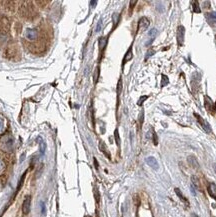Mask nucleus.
I'll list each match as a JSON object with an SVG mask.
<instances>
[{
	"mask_svg": "<svg viewBox=\"0 0 216 217\" xmlns=\"http://www.w3.org/2000/svg\"><path fill=\"white\" fill-rule=\"evenodd\" d=\"M204 105H205V108L207 109V111H210V112H212V110L213 109H215L214 107H213V103H212V101H211V99H210V97H208V96H205L204 97Z\"/></svg>",
	"mask_w": 216,
	"mask_h": 217,
	"instance_id": "ddd939ff",
	"label": "nucleus"
},
{
	"mask_svg": "<svg viewBox=\"0 0 216 217\" xmlns=\"http://www.w3.org/2000/svg\"><path fill=\"white\" fill-rule=\"evenodd\" d=\"M99 73H100V68L99 66L95 68V71H94V74H93V82L94 84L97 83V81H98L99 79Z\"/></svg>",
	"mask_w": 216,
	"mask_h": 217,
	"instance_id": "4be33fe9",
	"label": "nucleus"
},
{
	"mask_svg": "<svg viewBox=\"0 0 216 217\" xmlns=\"http://www.w3.org/2000/svg\"><path fill=\"white\" fill-rule=\"evenodd\" d=\"M175 193L177 194V196L179 197V199L182 201L183 203H185L186 204L187 206H189V201H188V199L185 197V196L182 194V192H181V190H180L179 188H175Z\"/></svg>",
	"mask_w": 216,
	"mask_h": 217,
	"instance_id": "4468645a",
	"label": "nucleus"
},
{
	"mask_svg": "<svg viewBox=\"0 0 216 217\" xmlns=\"http://www.w3.org/2000/svg\"><path fill=\"white\" fill-rule=\"evenodd\" d=\"M101 23H102V21H101V20H100V21L98 22V25H97L96 31H100V30H101Z\"/></svg>",
	"mask_w": 216,
	"mask_h": 217,
	"instance_id": "473e14b6",
	"label": "nucleus"
},
{
	"mask_svg": "<svg viewBox=\"0 0 216 217\" xmlns=\"http://www.w3.org/2000/svg\"><path fill=\"white\" fill-rule=\"evenodd\" d=\"M192 9L194 13H201V8H200L198 1H193L192 2Z\"/></svg>",
	"mask_w": 216,
	"mask_h": 217,
	"instance_id": "412c9836",
	"label": "nucleus"
},
{
	"mask_svg": "<svg viewBox=\"0 0 216 217\" xmlns=\"http://www.w3.org/2000/svg\"><path fill=\"white\" fill-rule=\"evenodd\" d=\"M207 190H208L209 195L211 196L213 199H216V185H215V183H213V182L209 183Z\"/></svg>",
	"mask_w": 216,
	"mask_h": 217,
	"instance_id": "f8f14e48",
	"label": "nucleus"
},
{
	"mask_svg": "<svg viewBox=\"0 0 216 217\" xmlns=\"http://www.w3.org/2000/svg\"><path fill=\"white\" fill-rule=\"evenodd\" d=\"M152 139H153L154 144L157 145L158 144V139H157V135H156L155 131H154V130H153V132H152Z\"/></svg>",
	"mask_w": 216,
	"mask_h": 217,
	"instance_id": "c756f323",
	"label": "nucleus"
},
{
	"mask_svg": "<svg viewBox=\"0 0 216 217\" xmlns=\"http://www.w3.org/2000/svg\"><path fill=\"white\" fill-rule=\"evenodd\" d=\"M121 91H122V79L119 78L118 83H117V106L119 105V97H120Z\"/></svg>",
	"mask_w": 216,
	"mask_h": 217,
	"instance_id": "2eb2a0df",
	"label": "nucleus"
},
{
	"mask_svg": "<svg viewBox=\"0 0 216 217\" xmlns=\"http://www.w3.org/2000/svg\"><path fill=\"white\" fill-rule=\"evenodd\" d=\"M119 18H120V16H119V15H117V14H114V15H113V21H114V23H115V25H114V28L116 27L117 23L119 22Z\"/></svg>",
	"mask_w": 216,
	"mask_h": 217,
	"instance_id": "c85d7f7f",
	"label": "nucleus"
},
{
	"mask_svg": "<svg viewBox=\"0 0 216 217\" xmlns=\"http://www.w3.org/2000/svg\"><path fill=\"white\" fill-rule=\"evenodd\" d=\"M41 209H42V213L44 214L45 213V210H44V203L41 202Z\"/></svg>",
	"mask_w": 216,
	"mask_h": 217,
	"instance_id": "c9c22d12",
	"label": "nucleus"
},
{
	"mask_svg": "<svg viewBox=\"0 0 216 217\" xmlns=\"http://www.w3.org/2000/svg\"><path fill=\"white\" fill-rule=\"evenodd\" d=\"M184 38H185V28L182 25H179L177 27V32H176V40L179 46H182L184 44Z\"/></svg>",
	"mask_w": 216,
	"mask_h": 217,
	"instance_id": "f03ea898",
	"label": "nucleus"
},
{
	"mask_svg": "<svg viewBox=\"0 0 216 217\" xmlns=\"http://www.w3.org/2000/svg\"><path fill=\"white\" fill-rule=\"evenodd\" d=\"M191 181H192V185L194 186L195 188L199 189L200 188V182H199V179L196 177L195 175H192L191 176Z\"/></svg>",
	"mask_w": 216,
	"mask_h": 217,
	"instance_id": "aec40b11",
	"label": "nucleus"
},
{
	"mask_svg": "<svg viewBox=\"0 0 216 217\" xmlns=\"http://www.w3.org/2000/svg\"><path fill=\"white\" fill-rule=\"evenodd\" d=\"M187 162L193 168H198L199 167V163H198V161H197V159H196L195 156H188V157H187Z\"/></svg>",
	"mask_w": 216,
	"mask_h": 217,
	"instance_id": "9d476101",
	"label": "nucleus"
},
{
	"mask_svg": "<svg viewBox=\"0 0 216 217\" xmlns=\"http://www.w3.org/2000/svg\"><path fill=\"white\" fill-rule=\"evenodd\" d=\"M146 163L150 166L151 168H153L154 170H157L159 168V165H158V162L157 160L153 157V156H149V157L146 158Z\"/></svg>",
	"mask_w": 216,
	"mask_h": 217,
	"instance_id": "6e6552de",
	"label": "nucleus"
},
{
	"mask_svg": "<svg viewBox=\"0 0 216 217\" xmlns=\"http://www.w3.org/2000/svg\"><path fill=\"white\" fill-rule=\"evenodd\" d=\"M143 123V111L141 112V115H140V125H142Z\"/></svg>",
	"mask_w": 216,
	"mask_h": 217,
	"instance_id": "72a5a7b5",
	"label": "nucleus"
},
{
	"mask_svg": "<svg viewBox=\"0 0 216 217\" xmlns=\"http://www.w3.org/2000/svg\"><path fill=\"white\" fill-rule=\"evenodd\" d=\"M30 209H31V196L26 195L22 202V213L27 215L30 212Z\"/></svg>",
	"mask_w": 216,
	"mask_h": 217,
	"instance_id": "7ed1b4c3",
	"label": "nucleus"
},
{
	"mask_svg": "<svg viewBox=\"0 0 216 217\" xmlns=\"http://www.w3.org/2000/svg\"><path fill=\"white\" fill-rule=\"evenodd\" d=\"M206 18L211 22H216V12H209L206 14Z\"/></svg>",
	"mask_w": 216,
	"mask_h": 217,
	"instance_id": "5701e85b",
	"label": "nucleus"
},
{
	"mask_svg": "<svg viewBox=\"0 0 216 217\" xmlns=\"http://www.w3.org/2000/svg\"><path fill=\"white\" fill-rule=\"evenodd\" d=\"M148 35H149V37H150L151 39H150V41L147 42V46H149V45H150V44L152 43V41L154 40V38L156 37V35H157V29H155V28L151 29L150 31H149Z\"/></svg>",
	"mask_w": 216,
	"mask_h": 217,
	"instance_id": "dca6fc26",
	"label": "nucleus"
},
{
	"mask_svg": "<svg viewBox=\"0 0 216 217\" xmlns=\"http://www.w3.org/2000/svg\"><path fill=\"white\" fill-rule=\"evenodd\" d=\"M147 98H148L147 95H143V96H141V97L139 98V100H138V102H137L138 106H142V104L144 103V101H145V100H146Z\"/></svg>",
	"mask_w": 216,
	"mask_h": 217,
	"instance_id": "bb28decb",
	"label": "nucleus"
},
{
	"mask_svg": "<svg viewBox=\"0 0 216 217\" xmlns=\"http://www.w3.org/2000/svg\"><path fill=\"white\" fill-rule=\"evenodd\" d=\"M149 24H150V21L147 17H141L138 21V25H137V32L140 31H144L145 29L148 28Z\"/></svg>",
	"mask_w": 216,
	"mask_h": 217,
	"instance_id": "20e7f679",
	"label": "nucleus"
},
{
	"mask_svg": "<svg viewBox=\"0 0 216 217\" xmlns=\"http://www.w3.org/2000/svg\"><path fill=\"white\" fill-rule=\"evenodd\" d=\"M9 21L4 15H0V42H6L9 35Z\"/></svg>",
	"mask_w": 216,
	"mask_h": 217,
	"instance_id": "f257e3e1",
	"label": "nucleus"
},
{
	"mask_svg": "<svg viewBox=\"0 0 216 217\" xmlns=\"http://www.w3.org/2000/svg\"><path fill=\"white\" fill-rule=\"evenodd\" d=\"M195 115V117H196V119L198 120V122H199V124L202 126V128L206 131L207 133H211L212 132V130H211V127H210V125H209V123L207 122L206 120H204L201 116L200 115H198L197 113H195L194 114Z\"/></svg>",
	"mask_w": 216,
	"mask_h": 217,
	"instance_id": "39448f33",
	"label": "nucleus"
},
{
	"mask_svg": "<svg viewBox=\"0 0 216 217\" xmlns=\"http://www.w3.org/2000/svg\"><path fill=\"white\" fill-rule=\"evenodd\" d=\"M4 128V120L0 117V131H2Z\"/></svg>",
	"mask_w": 216,
	"mask_h": 217,
	"instance_id": "2f4dec72",
	"label": "nucleus"
},
{
	"mask_svg": "<svg viewBox=\"0 0 216 217\" xmlns=\"http://www.w3.org/2000/svg\"><path fill=\"white\" fill-rule=\"evenodd\" d=\"M114 138H115L117 146H118V147H120V137H119V132H118V129H115V131H114Z\"/></svg>",
	"mask_w": 216,
	"mask_h": 217,
	"instance_id": "b1692460",
	"label": "nucleus"
},
{
	"mask_svg": "<svg viewBox=\"0 0 216 217\" xmlns=\"http://www.w3.org/2000/svg\"><path fill=\"white\" fill-rule=\"evenodd\" d=\"M2 166H3V164H2V162H1V161H0V170H1V168H2Z\"/></svg>",
	"mask_w": 216,
	"mask_h": 217,
	"instance_id": "4c0bfd02",
	"label": "nucleus"
},
{
	"mask_svg": "<svg viewBox=\"0 0 216 217\" xmlns=\"http://www.w3.org/2000/svg\"><path fill=\"white\" fill-rule=\"evenodd\" d=\"M133 58V52H132V45H130V47L128 48V50L126 51L124 57H123V60H122V68L124 67V65L128 62L130 61V60Z\"/></svg>",
	"mask_w": 216,
	"mask_h": 217,
	"instance_id": "0eeeda50",
	"label": "nucleus"
},
{
	"mask_svg": "<svg viewBox=\"0 0 216 217\" xmlns=\"http://www.w3.org/2000/svg\"><path fill=\"white\" fill-rule=\"evenodd\" d=\"M154 53H155V51H154V50H153L152 48H150V49H149L148 51H147V53H146V56H145V58H144V60H145V61H147V60L149 59V57H150V56H152V55H153Z\"/></svg>",
	"mask_w": 216,
	"mask_h": 217,
	"instance_id": "cd10ccee",
	"label": "nucleus"
},
{
	"mask_svg": "<svg viewBox=\"0 0 216 217\" xmlns=\"http://www.w3.org/2000/svg\"><path fill=\"white\" fill-rule=\"evenodd\" d=\"M94 197H95V201H96V203H99L100 195H99V191H98V188H97V187H95V188H94Z\"/></svg>",
	"mask_w": 216,
	"mask_h": 217,
	"instance_id": "393cba45",
	"label": "nucleus"
},
{
	"mask_svg": "<svg viewBox=\"0 0 216 217\" xmlns=\"http://www.w3.org/2000/svg\"><path fill=\"white\" fill-rule=\"evenodd\" d=\"M25 176H26V172H24V174L22 175V177L20 178V180H19V183H18V186H17V192L20 190V188H21V185H22V184H23V182H24Z\"/></svg>",
	"mask_w": 216,
	"mask_h": 217,
	"instance_id": "a878e982",
	"label": "nucleus"
},
{
	"mask_svg": "<svg viewBox=\"0 0 216 217\" xmlns=\"http://www.w3.org/2000/svg\"><path fill=\"white\" fill-rule=\"evenodd\" d=\"M4 150H8V151H10L12 149V145H13V139L10 137V136H8V137H6L5 138V140H4Z\"/></svg>",
	"mask_w": 216,
	"mask_h": 217,
	"instance_id": "9b49d317",
	"label": "nucleus"
},
{
	"mask_svg": "<svg viewBox=\"0 0 216 217\" xmlns=\"http://www.w3.org/2000/svg\"><path fill=\"white\" fill-rule=\"evenodd\" d=\"M98 44H99V53L100 55L103 54L104 50L106 48V45H107V37L102 36L98 39Z\"/></svg>",
	"mask_w": 216,
	"mask_h": 217,
	"instance_id": "1a4fd4ad",
	"label": "nucleus"
},
{
	"mask_svg": "<svg viewBox=\"0 0 216 217\" xmlns=\"http://www.w3.org/2000/svg\"><path fill=\"white\" fill-rule=\"evenodd\" d=\"M25 37L30 41H33L38 37V30L35 28H28L25 32Z\"/></svg>",
	"mask_w": 216,
	"mask_h": 217,
	"instance_id": "423d86ee",
	"label": "nucleus"
},
{
	"mask_svg": "<svg viewBox=\"0 0 216 217\" xmlns=\"http://www.w3.org/2000/svg\"><path fill=\"white\" fill-rule=\"evenodd\" d=\"M39 150H40V153L42 155L45 153V150H46V143L44 142V140L41 139L40 137H39Z\"/></svg>",
	"mask_w": 216,
	"mask_h": 217,
	"instance_id": "a211bd4d",
	"label": "nucleus"
},
{
	"mask_svg": "<svg viewBox=\"0 0 216 217\" xmlns=\"http://www.w3.org/2000/svg\"><path fill=\"white\" fill-rule=\"evenodd\" d=\"M194 217H198V216H197V215H195V214H194Z\"/></svg>",
	"mask_w": 216,
	"mask_h": 217,
	"instance_id": "58836bf2",
	"label": "nucleus"
},
{
	"mask_svg": "<svg viewBox=\"0 0 216 217\" xmlns=\"http://www.w3.org/2000/svg\"><path fill=\"white\" fill-rule=\"evenodd\" d=\"M169 84V78L166 76L165 74H162L161 75V82H160V86L161 87H164L166 86V85Z\"/></svg>",
	"mask_w": 216,
	"mask_h": 217,
	"instance_id": "6ab92c4d",
	"label": "nucleus"
},
{
	"mask_svg": "<svg viewBox=\"0 0 216 217\" xmlns=\"http://www.w3.org/2000/svg\"><path fill=\"white\" fill-rule=\"evenodd\" d=\"M99 148H100V150L102 151V152H103L107 156V157L110 159V154H109V152H108L107 147H106V145H105V143L103 142V141H100V142H99Z\"/></svg>",
	"mask_w": 216,
	"mask_h": 217,
	"instance_id": "f3484780",
	"label": "nucleus"
},
{
	"mask_svg": "<svg viewBox=\"0 0 216 217\" xmlns=\"http://www.w3.org/2000/svg\"><path fill=\"white\" fill-rule=\"evenodd\" d=\"M213 169H214L215 173H216V163H214V165H213Z\"/></svg>",
	"mask_w": 216,
	"mask_h": 217,
	"instance_id": "e433bc0d",
	"label": "nucleus"
},
{
	"mask_svg": "<svg viewBox=\"0 0 216 217\" xmlns=\"http://www.w3.org/2000/svg\"><path fill=\"white\" fill-rule=\"evenodd\" d=\"M94 164H95V168H96V169H98V162H97L96 158H94Z\"/></svg>",
	"mask_w": 216,
	"mask_h": 217,
	"instance_id": "f704fd0d",
	"label": "nucleus"
},
{
	"mask_svg": "<svg viewBox=\"0 0 216 217\" xmlns=\"http://www.w3.org/2000/svg\"><path fill=\"white\" fill-rule=\"evenodd\" d=\"M137 3V1H130V9H129V15H131L132 14V10H133V8L135 7V4Z\"/></svg>",
	"mask_w": 216,
	"mask_h": 217,
	"instance_id": "7c9ffc66",
	"label": "nucleus"
}]
</instances>
